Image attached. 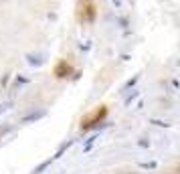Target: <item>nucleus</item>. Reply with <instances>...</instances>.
<instances>
[{"label":"nucleus","mask_w":180,"mask_h":174,"mask_svg":"<svg viewBox=\"0 0 180 174\" xmlns=\"http://www.w3.org/2000/svg\"><path fill=\"white\" fill-rule=\"evenodd\" d=\"M136 81H138V77H134V79H130V81H127V83H126V87H123V89H130V87H131V85H134V83H136Z\"/></svg>","instance_id":"nucleus-6"},{"label":"nucleus","mask_w":180,"mask_h":174,"mask_svg":"<svg viewBox=\"0 0 180 174\" xmlns=\"http://www.w3.org/2000/svg\"><path fill=\"white\" fill-rule=\"evenodd\" d=\"M136 97H138V91H134V93H131V95H130V97H127V99H126V105H130V103L134 101Z\"/></svg>","instance_id":"nucleus-5"},{"label":"nucleus","mask_w":180,"mask_h":174,"mask_svg":"<svg viewBox=\"0 0 180 174\" xmlns=\"http://www.w3.org/2000/svg\"><path fill=\"white\" fill-rule=\"evenodd\" d=\"M10 107H12V101H6V103H2V105H0V113H2V111H6V109H10Z\"/></svg>","instance_id":"nucleus-4"},{"label":"nucleus","mask_w":180,"mask_h":174,"mask_svg":"<svg viewBox=\"0 0 180 174\" xmlns=\"http://www.w3.org/2000/svg\"><path fill=\"white\" fill-rule=\"evenodd\" d=\"M51 162H53V158H49V160H45V162H43V164H41V166H37V168L33 170V174H41V172H43L45 168H47V166H51Z\"/></svg>","instance_id":"nucleus-2"},{"label":"nucleus","mask_w":180,"mask_h":174,"mask_svg":"<svg viewBox=\"0 0 180 174\" xmlns=\"http://www.w3.org/2000/svg\"><path fill=\"white\" fill-rule=\"evenodd\" d=\"M43 116H45V111L41 109V111H37V113H30V116L22 117V121H25V124H29V121H34V120H39V117H43Z\"/></svg>","instance_id":"nucleus-1"},{"label":"nucleus","mask_w":180,"mask_h":174,"mask_svg":"<svg viewBox=\"0 0 180 174\" xmlns=\"http://www.w3.org/2000/svg\"><path fill=\"white\" fill-rule=\"evenodd\" d=\"M112 2H113V4L117 6V8H122V0H112Z\"/></svg>","instance_id":"nucleus-8"},{"label":"nucleus","mask_w":180,"mask_h":174,"mask_svg":"<svg viewBox=\"0 0 180 174\" xmlns=\"http://www.w3.org/2000/svg\"><path fill=\"white\" fill-rule=\"evenodd\" d=\"M154 166H156L154 162H150V164H142V168H154Z\"/></svg>","instance_id":"nucleus-7"},{"label":"nucleus","mask_w":180,"mask_h":174,"mask_svg":"<svg viewBox=\"0 0 180 174\" xmlns=\"http://www.w3.org/2000/svg\"><path fill=\"white\" fill-rule=\"evenodd\" d=\"M26 59H29V63H30V65H41V63H43L41 55H26Z\"/></svg>","instance_id":"nucleus-3"}]
</instances>
